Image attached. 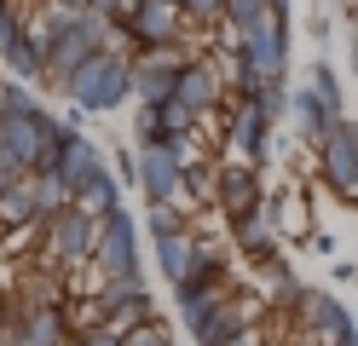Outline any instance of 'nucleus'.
I'll list each match as a JSON object with an SVG mask.
<instances>
[{"mask_svg":"<svg viewBox=\"0 0 358 346\" xmlns=\"http://www.w3.org/2000/svg\"><path fill=\"white\" fill-rule=\"evenodd\" d=\"M133 6H139V0H93L87 12H99V17H110V23H127V17H133Z\"/></svg>","mask_w":358,"mask_h":346,"instance_id":"c756f323","label":"nucleus"},{"mask_svg":"<svg viewBox=\"0 0 358 346\" xmlns=\"http://www.w3.org/2000/svg\"><path fill=\"white\" fill-rule=\"evenodd\" d=\"M173 99L185 104L191 115H208L220 104V75H214V64H185L179 69V81H173Z\"/></svg>","mask_w":358,"mask_h":346,"instance_id":"9d476101","label":"nucleus"},{"mask_svg":"<svg viewBox=\"0 0 358 346\" xmlns=\"http://www.w3.org/2000/svg\"><path fill=\"white\" fill-rule=\"evenodd\" d=\"M318 156H324L329 191H335V196H358V127H352V122H335L329 138L318 145Z\"/></svg>","mask_w":358,"mask_h":346,"instance_id":"39448f33","label":"nucleus"},{"mask_svg":"<svg viewBox=\"0 0 358 346\" xmlns=\"http://www.w3.org/2000/svg\"><path fill=\"white\" fill-rule=\"evenodd\" d=\"M93 266H99V283H110V277H139V225H133L127 208L93 225Z\"/></svg>","mask_w":358,"mask_h":346,"instance_id":"f03ea898","label":"nucleus"},{"mask_svg":"<svg viewBox=\"0 0 358 346\" xmlns=\"http://www.w3.org/2000/svg\"><path fill=\"white\" fill-rule=\"evenodd\" d=\"M347 6H352V12H358V0H347Z\"/></svg>","mask_w":358,"mask_h":346,"instance_id":"c9c22d12","label":"nucleus"},{"mask_svg":"<svg viewBox=\"0 0 358 346\" xmlns=\"http://www.w3.org/2000/svg\"><path fill=\"white\" fill-rule=\"evenodd\" d=\"M266 12H272V6H266V0H226V12H220V17L231 23V29H226V41L237 46V41L249 35V29H255V23H260Z\"/></svg>","mask_w":358,"mask_h":346,"instance_id":"aec40b11","label":"nucleus"},{"mask_svg":"<svg viewBox=\"0 0 358 346\" xmlns=\"http://www.w3.org/2000/svg\"><path fill=\"white\" fill-rule=\"evenodd\" d=\"M93 52H99V46L87 41L81 29H70L64 41H52V46H47V81H58V87H64V81H70V75H76V69L93 58Z\"/></svg>","mask_w":358,"mask_h":346,"instance_id":"4468645a","label":"nucleus"},{"mask_svg":"<svg viewBox=\"0 0 358 346\" xmlns=\"http://www.w3.org/2000/svg\"><path fill=\"white\" fill-rule=\"evenodd\" d=\"M191 260H196V237H191V231H179V237H162V243H156V266H162V277H168L173 289L191 277Z\"/></svg>","mask_w":358,"mask_h":346,"instance_id":"f3484780","label":"nucleus"},{"mask_svg":"<svg viewBox=\"0 0 358 346\" xmlns=\"http://www.w3.org/2000/svg\"><path fill=\"white\" fill-rule=\"evenodd\" d=\"M260 202H266V191H260V173L249 168V161H231V168H220V185H214V208L226 219H243V214H260Z\"/></svg>","mask_w":358,"mask_h":346,"instance_id":"6e6552de","label":"nucleus"},{"mask_svg":"<svg viewBox=\"0 0 358 346\" xmlns=\"http://www.w3.org/2000/svg\"><path fill=\"white\" fill-rule=\"evenodd\" d=\"M0 104H6V122H17V115H41V104H35V92L24 87V81H0Z\"/></svg>","mask_w":358,"mask_h":346,"instance_id":"4be33fe9","label":"nucleus"},{"mask_svg":"<svg viewBox=\"0 0 358 346\" xmlns=\"http://www.w3.org/2000/svg\"><path fill=\"white\" fill-rule=\"evenodd\" d=\"M156 145H168V133L156 122V110H139L133 115V150H156Z\"/></svg>","mask_w":358,"mask_h":346,"instance_id":"5701e85b","label":"nucleus"},{"mask_svg":"<svg viewBox=\"0 0 358 346\" xmlns=\"http://www.w3.org/2000/svg\"><path fill=\"white\" fill-rule=\"evenodd\" d=\"M289 122L301 127V138H306V145H324V138H329V127H335V115H329L318 99H312V87H301V92H289Z\"/></svg>","mask_w":358,"mask_h":346,"instance_id":"dca6fc26","label":"nucleus"},{"mask_svg":"<svg viewBox=\"0 0 358 346\" xmlns=\"http://www.w3.org/2000/svg\"><path fill=\"white\" fill-rule=\"evenodd\" d=\"M47 6H58V12H76V17H81L87 6H93V0H47Z\"/></svg>","mask_w":358,"mask_h":346,"instance_id":"2f4dec72","label":"nucleus"},{"mask_svg":"<svg viewBox=\"0 0 358 346\" xmlns=\"http://www.w3.org/2000/svg\"><path fill=\"white\" fill-rule=\"evenodd\" d=\"M110 161H116L110 173H116V185H122V191H127V185H139V150H116Z\"/></svg>","mask_w":358,"mask_h":346,"instance_id":"cd10ccee","label":"nucleus"},{"mask_svg":"<svg viewBox=\"0 0 358 346\" xmlns=\"http://www.w3.org/2000/svg\"><path fill=\"white\" fill-rule=\"evenodd\" d=\"M179 12H185L191 23H220V12H226V0H185Z\"/></svg>","mask_w":358,"mask_h":346,"instance_id":"c85d7f7f","label":"nucleus"},{"mask_svg":"<svg viewBox=\"0 0 358 346\" xmlns=\"http://www.w3.org/2000/svg\"><path fill=\"white\" fill-rule=\"evenodd\" d=\"M0 127H6V104H0Z\"/></svg>","mask_w":358,"mask_h":346,"instance_id":"72a5a7b5","label":"nucleus"},{"mask_svg":"<svg viewBox=\"0 0 358 346\" xmlns=\"http://www.w3.org/2000/svg\"><path fill=\"white\" fill-rule=\"evenodd\" d=\"M64 92L76 99L81 115H104V110H116L133 99V64L122 52H93L70 81H64Z\"/></svg>","mask_w":358,"mask_h":346,"instance_id":"f257e3e1","label":"nucleus"},{"mask_svg":"<svg viewBox=\"0 0 358 346\" xmlns=\"http://www.w3.org/2000/svg\"><path fill=\"white\" fill-rule=\"evenodd\" d=\"M168 6H185V0H168Z\"/></svg>","mask_w":358,"mask_h":346,"instance_id":"f704fd0d","label":"nucleus"},{"mask_svg":"<svg viewBox=\"0 0 358 346\" xmlns=\"http://www.w3.org/2000/svg\"><path fill=\"white\" fill-rule=\"evenodd\" d=\"M191 58L179 52V41L168 46H150V52L133 58V99H139V110H162L173 99V81H179V69H185Z\"/></svg>","mask_w":358,"mask_h":346,"instance_id":"7ed1b4c3","label":"nucleus"},{"mask_svg":"<svg viewBox=\"0 0 358 346\" xmlns=\"http://www.w3.org/2000/svg\"><path fill=\"white\" fill-rule=\"evenodd\" d=\"M352 329H358V317H352Z\"/></svg>","mask_w":358,"mask_h":346,"instance_id":"e433bc0d","label":"nucleus"},{"mask_svg":"<svg viewBox=\"0 0 358 346\" xmlns=\"http://www.w3.org/2000/svg\"><path fill=\"white\" fill-rule=\"evenodd\" d=\"M0 64H6V69H12V81H24V87L47 81V52H41L35 41H17V46H12V52L0 58Z\"/></svg>","mask_w":358,"mask_h":346,"instance_id":"6ab92c4d","label":"nucleus"},{"mask_svg":"<svg viewBox=\"0 0 358 346\" xmlns=\"http://www.w3.org/2000/svg\"><path fill=\"white\" fill-rule=\"evenodd\" d=\"M231 237H237V254H249V260H266V254H278V225L266 219V202H260V214L231 219Z\"/></svg>","mask_w":358,"mask_h":346,"instance_id":"2eb2a0df","label":"nucleus"},{"mask_svg":"<svg viewBox=\"0 0 358 346\" xmlns=\"http://www.w3.org/2000/svg\"><path fill=\"white\" fill-rule=\"evenodd\" d=\"M122 346H173V335L150 317V323H139V329H127V335H122Z\"/></svg>","mask_w":358,"mask_h":346,"instance_id":"a878e982","label":"nucleus"},{"mask_svg":"<svg viewBox=\"0 0 358 346\" xmlns=\"http://www.w3.org/2000/svg\"><path fill=\"white\" fill-rule=\"evenodd\" d=\"M243 300H249V294H226V300H220L214 317L196 329V346H226V340H237L243 329H249V306H243Z\"/></svg>","mask_w":358,"mask_h":346,"instance_id":"9b49d317","label":"nucleus"},{"mask_svg":"<svg viewBox=\"0 0 358 346\" xmlns=\"http://www.w3.org/2000/svg\"><path fill=\"white\" fill-rule=\"evenodd\" d=\"M70 346H122V340L104 335V329H87V335H70Z\"/></svg>","mask_w":358,"mask_h":346,"instance_id":"7c9ffc66","label":"nucleus"},{"mask_svg":"<svg viewBox=\"0 0 358 346\" xmlns=\"http://www.w3.org/2000/svg\"><path fill=\"white\" fill-rule=\"evenodd\" d=\"M70 208H81V214L93 219V225H99V219H110V214H122V185H116V173L99 168L93 179L81 185V196H76Z\"/></svg>","mask_w":358,"mask_h":346,"instance_id":"f8f14e48","label":"nucleus"},{"mask_svg":"<svg viewBox=\"0 0 358 346\" xmlns=\"http://www.w3.org/2000/svg\"><path fill=\"white\" fill-rule=\"evenodd\" d=\"M312 99H318V104L335 115V122H341V104H347V99H341V81H335L329 64H312Z\"/></svg>","mask_w":358,"mask_h":346,"instance_id":"412c9836","label":"nucleus"},{"mask_svg":"<svg viewBox=\"0 0 358 346\" xmlns=\"http://www.w3.org/2000/svg\"><path fill=\"white\" fill-rule=\"evenodd\" d=\"M179 6H168V0H139L133 6V17L127 23H116V29L139 46V52H150V46H168V41H179Z\"/></svg>","mask_w":358,"mask_h":346,"instance_id":"0eeeda50","label":"nucleus"},{"mask_svg":"<svg viewBox=\"0 0 358 346\" xmlns=\"http://www.w3.org/2000/svg\"><path fill=\"white\" fill-rule=\"evenodd\" d=\"M139 185H145V202H173L185 191V168L156 145V150H139Z\"/></svg>","mask_w":358,"mask_h":346,"instance_id":"1a4fd4ad","label":"nucleus"},{"mask_svg":"<svg viewBox=\"0 0 358 346\" xmlns=\"http://www.w3.org/2000/svg\"><path fill=\"white\" fill-rule=\"evenodd\" d=\"M47 260L58 266V271H76V266H87L93 260V219L81 214V208H58V214L47 219Z\"/></svg>","mask_w":358,"mask_h":346,"instance_id":"20e7f679","label":"nucleus"},{"mask_svg":"<svg viewBox=\"0 0 358 346\" xmlns=\"http://www.w3.org/2000/svg\"><path fill=\"white\" fill-rule=\"evenodd\" d=\"M214 185H220V173L208 168V161H191V168H185V191H196V196H214Z\"/></svg>","mask_w":358,"mask_h":346,"instance_id":"bb28decb","label":"nucleus"},{"mask_svg":"<svg viewBox=\"0 0 358 346\" xmlns=\"http://www.w3.org/2000/svg\"><path fill=\"white\" fill-rule=\"evenodd\" d=\"M266 133H272V122H266L255 104H243V110L231 115V156H249V168L266 161Z\"/></svg>","mask_w":358,"mask_h":346,"instance_id":"ddd939ff","label":"nucleus"},{"mask_svg":"<svg viewBox=\"0 0 358 346\" xmlns=\"http://www.w3.org/2000/svg\"><path fill=\"white\" fill-rule=\"evenodd\" d=\"M17 41H24V12H17L12 0H0V58H6Z\"/></svg>","mask_w":358,"mask_h":346,"instance_id":"393cba45","label":"nucleus"},{"mask_svg":"<svg viewBox=\"0 0 358 346\" xmlns=\"http://www.w3.org/2000/svg\"><path fill=\"white\" fill-rule=\"evenodd\" d=\"M226 346H260V340H255V329H243V335H237V340H226Z\"/></svg>","mask_w":358,"mask_h":346,"instance_id":"473e14b6","label":"nucleus"},{"mask_svg":"<svg viewBox=\"0 0 358 346\" xmlns=\"http://www.w3.org/2000/svg\"><path fill=\"white\" fill-rule=\"evenodd\" d=\"M99 168H104L99 145H93V138H87V133L76 127V133H70V138L58 145V161H52V173H47V179H58V191H64V196L76 202V196H81V185L93 179Z\"/></svg>","mask_w":358,"mask_h":346,"instance_id":"423d86ee","label":"nucleus"},{"mask_svg":"<svg viewBox=\"0 0 358 346\" xmlns=\"http://www.w3.org/2000/svg\"><path fill=\"white\" fill-rule=\"evenodd\" d=\"M41 219V196H35V173H24L12 185L6 196H0V225H29Z\"/></svg>","mask_w":358,"mask_h":346,"instance_id":"a211bd4d","label":"nucleus"},{"mask_svg":"<svg viewBox=\"0 0 358 346\" xmlns=\"http://www.w3.org/2000/svg\"><path fill=\"white\" fill-rule=\"evenodd\" d=\"M150 231H156V243H162V237H179V231H185L179 202H150Z\"/></svg>","mask_w":358,"mask_h":346,"instance_id":"b1692460","label":"nucleus"}]
</instances>
